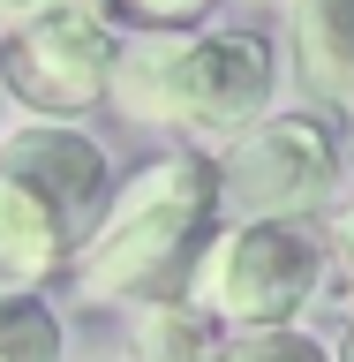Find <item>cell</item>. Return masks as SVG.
Returning <instances> with one entry per match:
<instances>
[{
	"instance_id": "obj_1",
	"label": "cell",
	"mask_w": 354,
	"mask_h": 362,
	"mask_svg": "<svg viewBox=\"0 0 354 362\" xmlns=\"http://www.w3.org/2000/svg\"><path fill=\"white\" fill-rule=\"evenodd\" d=\"M279 61L256 30H143L121 45L106 106L129 129H174L189 144H242L271 113Z\"/></svg>"
},
{
	"instance_id": "obj_2",
	"label": "cell",
	"mask_w": 354,
	"mask_h": 362,
	"mask_svg": "<svg viewBox=\"0 0 354 362\" xmlns=\"http://www.w3.org/2000/svg\"><path fill=\"white\" fill-rule=\"evenodd\" d=\"M219 197L226 181L203 151H166L151 166H136L68 264L76 302H151L219 234Z\"/></svg>"
},
{
	"instance_id": "obj_3",
	"label": "cell",
	"mask_w": 354,
	"mask_h": 362,
	"mask_svg": "<svg viewBox=\"0 0 354 362\" xmlns=\"http://www.w3.org/2000/svg\"><path fill=\"white\" fill-rule=\"evenodd\" d=\"M324 287V242L302 219H234L189 264V302L234 332H279Z\"/></svg>"
},
{
	"instance_id": "obj_4",
	"label": "cell",
	"mask_w": 354,
	"mask_h": 362,
	"mask_svg": "<svg viewBox=\"0 0 354 362\" xmlns=\"http://www.w3.org/2000/svg\"><path fill=\"white\" fill-rule=\"evenodd\" d=\"M121 30L113 0H38L30 16L0 38V83L45 121H76L98 98H113Z\"/></svg>"
},
{
	"instance_id": "obj_5",
	"label": "cell",
	"mask_w": 354,
	"mask_h": 362,
	"mask_svg": "<svg viewBox=\"0 0 354 362\" xmlns=\"http://www.w3.org/2000/svg\"><path fill=\"white\" fill-rule=\"evenodd\" d=\"M347 144L317 113H264L242 144H226V204L242 219H302L339 189Z\"/></svg>"
},
{
	"instance_id": "obj_6",
	"label": "cell",
	"mask_w": 354,
	"mask_h": 362,
	"mask_svg": "<svg viewBox=\"0 0 354 362\" xmlns=\"http://www.w3.org/2000/svg\"><path fill=\"white\" fill-rule=\"evenodd\" d=\"M0 174L30 181L53 211L68 219L76 249L90 242V226H98V204H106V151H98V136L68 129V121H30V129L0 136Z\"/></svg>"
},
{
	"instance_id": "obj_7",
	"label": "cell",
	"mask_w": 354,
	"mask_h": 362,
	"mask_svg": "<svg viewBox=\"0 0 354 362\" xmlns=\"http://www.w3.org/2000/svg\"><path fill=\"white\" fill-rule=\"evenodd\" d=\"M68 249H76L68 219L38 197V189H30V181L0 174V302L38 294L45 279L68 264Z\"/></svg>"
},
{
	"instance_id": "obj_8",
	"label": "cell",
	"mask_w": 354,
	"mask_h": 362,
	"mask_svg": "<svg viewBox=\"0 0 354 362\" xmlns=\"http://www.w3.org/2000/svg\"><path fill=\"white\" fill-rule=\"evenodd\" d=\"M287 53L317 106L354 113V0H287Z\"/></svg>"
},
{
	"instance_id": "obj_9",
	"label": "cell",
	"mask_w": 354,
	"mask_h": 362,
	"mask_svg": "<svg viewBox=\"0 0 354 362\" xmlns=\"http://www.w3.org/2000/svg\"><path fill=\"white\" fill-rule=\"evenodd\" d=\"M136 362H226V347L196 302H143L136 310Z\"/></svg>"
},
{
	"instance_id": "obj_10",
	"label": "cell",
	"mask_w": 354,
	"mask_h": 362,
	"mask_svg": "<svg viewBox=\"0 0 354 362\" xmlns=\"http://www.w3.org/2000/svg\"><path fill=\"white\" fill-rule=\"evenodd\" d=\"M0 362H61V317L38 294L0 302Z\"/></svg>"
},
{
	"instance_id": "obj_11",
	"label": "cell",
	"mask_w": 354,
	"mask_h": 362,
	"mask_svg": "<svg viewBox=\"0 0 354 362\" xmlns=\"http://www.w3.org/2000/svg\"><path fill=\"white\" fill-rule=\"evenodd\" d=\"M226 362H332V347L309 339L302 325H279V332H234Z\"/></svg>"
},
{
	"instance_id": "obj_12",
	"label": "cell",
	"mask_w": 354,
	"mask_h": 362,
	"mask_svg": "<svg viewBox=\"0 0 354 362\" xmlns=\"http://www.w3.org/2000/svg\"><path fill=\"white\" fill-rule=\"evenodd\" d=\"M113 8H121V16H136L143 30H189L211 0H113Z\"/></svg>"
},
{
	"instance_id": "obj_13",
	"label": "cell",
	"mask_w": 354,
	"mask_h": 362,
	"mask_svg": "<svg viewBox=\"0 0 354 362\" xmlns=\"http://www.w3.org/2000/svg\"><path fill=\"white\" fill-rule=\"evenodd\" d=\"M332 242H339V264L354 272V197L339 204V219H332Z\"/></svg>"
},
{
	"instance_id": "obj_14",
	"label": "cell",
	"mask_w": 354,
	"mask_h": 362,
	"mask_svg": "<svg viewBox=\"0 0 354 362\" xmlns=\"http://www.w3.org/2000/svg\"><path fill=\"white\" fill-rule=\"evenodd\" d=\"M30 8H38V0H0V38H8V30H16V23L30 16Z\"/></svg>"
},
{
	"instance_id": "obj_15",
	"label": "cell",
	"mask_w": 354,
	"mask_h": 362,
	"mask_svg": "<svg viewBox=\"0 0 354 362\" xmlns=\"http://www.w3.org/2000/svg\"><path fill=\"white\" fill-rule=\"evenodd\" d=\"M339 362H354V310H347V332H339Z\"/></svg>"
},
{
	"instance_id": "obj_16",
	"label": "cell",
	"mask_w": 354,
	"mask_h": 362,
	"mask_svg": "<svg viewBox=\"0 0 354 362\" xmlns=\"http://www.w3.org/2000/svg\"><path fill=\"white\" fill-rule=\"evenodd\" d=\"M0 106H8V83H0Z\"/></svg>"
},
{
	"instance_id": "obj_17",
	"label": "cell",
	"mask_w": 354,
	"mask_h": 362,
	"mask_svg": "<svg viewBox=\"0 0 354 362\" xmlns=\"http://www.w3.org/2000/svg\"><path fill=\"white\" fill-rule=\"evenodd\" d=\"M347 166H354V151H347Z\"/></svg>"
}]
</instances>
